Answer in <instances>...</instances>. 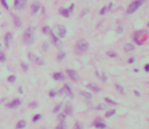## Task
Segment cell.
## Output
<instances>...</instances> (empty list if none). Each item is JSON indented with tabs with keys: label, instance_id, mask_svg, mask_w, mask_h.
I'll return each instance as SVG.
<instances>
[{
	"label": "cell",
	"instance_id": "1",
	"mask_svg": "<svg viewBox=\"0 0 149 129\" xmlns=\"http://www.w3.org/2000/svg\"><path fill=\"white\" fill-rule=\"evenodd\" d=\"M35 30V27H28L23 33V44L25 45H32L33 44V41H35V36H33Z\"/></svg>",
	"mask_w": 149,
	"mask_h": 129
},
{
	"label": "cell",
	"instance_id": "2",
	"mask_svg": "<svg viewBox=\"0 0 149 129\" xmlns=\"http://www.w3.org/2000/svg\"><path fill=\"white\" fill-rule=\"evenodd\" d=\"M89 48V44L87 41H85L83 40H78L77 42H76L75 45V51L77 55H82L84 54L85 51H86Z\"/></svg>",
	"mask_w": 149,
	"mask_h": 129
},
{
	"label": "cell",
	"instance_id": "3",
	"mask_svg": "<svg viewBox=\"0 0 149 129\" xmlns=\"http://www.w3.org/2000/svg\"><path fill=\"white\" fill-rule=\"evenodd\" d=\"M143 2H144V0H135V1H133L129 5V7H128L127 13L128 14H131V13H133V12H135L140 6L142 5Z\"/></svg>",
	"mask_w": 149,
	"mask_h": 129
},
{
	"label": "cell",
	"instance_id": "4",
	"mask_svg": "<svg viewBox=\"0 0 149 129\" xmlns=\"http://www.w3.org/2000/svg\"><path fill=\"white\" fill-rule=\"evenodd\" d=\"M21 104V100L19 98H15L13 99L12 101H10L8 104L6 105V107L8 109H15V108H17V107Z\"/></svg>",
	"mask_w": 149,
	"mask_h": 129
},
{
	"label": "cell",
	"instance_id": "5",
	"mask_svg": "<svg viewBox=\"0 0 149 129\" xmlns=\"http://www.w3.org/2000/svg\"><path fill=\"white\" fill-rule=\"evenodd\" d=\"M60 94H65V95H68V96H72V90L70 88L69 85L65 84L63 86V88L60 90V92H59Z\"/></svg>",
	"mask_w": 149,
	"mask_h": 129
},
{
	"label": "cell",
	"instance_id": "6",
	"mask_svg": "<svg viewBox=\"0 0 149 129\" xmlns=\"http://www.w3.org/2000/svg\"><path fill=\"white\" fill-rule=\"evenodd\" d=\"M11 40H12V33L11 32H7L5 34V36H4V42H5L6 49H9L10 48Z\"/></svg>",
	"mask_w": 149,
	"mask_h": 129
},
{
	"label": "cell",
	"instance_id": "7",
	"mask_svg": "<svg viewBox=\"0 0 149 129\" xmlns=\"http://www.w3.org/2000/svg\"><path fill=\"white\" fill-rule=\"evenodd\" d=\"M66 34H67L66 27L63 26V25H59V26H58V35H59V37L64 38L66 36Z\"/></svg>",
	"mask_w": 149,
	"mask_h": 129
},
{
	"label": "cell",
	"instance_id": "8",
	"mask_svg": "<svg viewBox=\"0 0 149 129\" xmlns=\"http://www.w3.org/2000/svg\"><path fill=\"white\" fill-rule=\"evenodd\" d=\"M31 8H32V13L33 14V15H36L38 12L40 11V9H41V4L39 3V2H33V4H32V6H31Z\"/></svg>",
	"mask_w": 149,
	"mask_h": 129
},
{
	"label": "cell",
	"instance_id": "9",
	"mask_svg": "<svg viewBox=\"0 0 149 129\" xmlns=\"http://www.w3.org/2000/svg\"><path fill=\"white\" fill-rule=\"evenodd\" d=\"M67 75L68 77L73 80V81H77L78 80V77H77V74H76V72L73 71V70H67Z\"/></svg>",
	"mask_w": 149,
	"mask_h": 129
},
{
	"label": "cell",
	"instance_id": "10",
	"mask_svg": "<svg viewBox=\"0 0 149 129\" xmlns=\"http://www.w3.org/2000/svg\"><path fill=\"white\" fill-rule=\"evenodd\" d=\"M49 34H50V36H51V40H52V42L55 45H58V42H59V38H58V36L55 34L52 30H50V32H49Z\"/></svg>",
	"mask_w": 149,
	"mask_h": 129
},
{
	"label": "cell",
	"instance_id": "11",
	"mask_svg": "<svg viewBox=\"0 0 149 129\" xmlns=\"http://www.w3.org/2000/svg\"><path fill=\"white\" fill-rule=\"evenodd\" d=\"M53 79L55 81H62L64 79V75L62 74V73H54Z\"/></svg>",
	"mask_w": 149,
	"mask_h": 129
},
{
	"label": "cell",
	"instance_id": "12",
	"mask_svg": "<svg viewBox=\"0 0 149 129\" xmlns=\"http://www.w3.org/2000/svg\"><path fill=\"white\" fill-rule=\"evenodd\" d=\"M86 87L88 88V89H91L92 91H94V92H96V93H99V92H100V88L99 87V86H96V85H93V84H88Z\"/></svg>",
	"mask_w": 149,
	"mask_h": 129
},
{
	"label": "cell",
	"instance_id": "13",
	"mask_svg": "<svg viewBox=\"0 0 149 129\" xmlns=\"http://www.w3.org/2000/svg\"><path fill=\"white\" fill-rule=\"evenodd\" d=\"M25 126H27V122L24 120H19L16 124V129H23L25 128Z\"/></svg>",
	"mask_w": 149,
	"mask_h": 129
},
{
	"label": "cell",
	"instance_id": "14",
	"mask_svg": "<svg viewBox=\"0 0 149 129\" xmlns=\"http://www.w3.org/2000/svg\"><path fill=\"white\" fill-rule=\"evenodd\" d=\"M124 50H125V51H132L135 50V45L132 44H126L124 45Z\"/></svg>",
	"mask_w": 149,
	"mask_h": 129
},
{
	"label": "cell",
	"instance_id": "15",
	"mask_svg": "<svg viewBox=\"0 0 149 129\" xmlns=\"http://www.w3.org/2000/svg\"><path fill=\"white\" fill-rule=\"evenodd\" d=\"M60 13L64 17H69L70 16V12L68 11L67 8H61V9H60Z\"/></svg>",
	"mask_w": 149,
	"mask_h": 129
},
{
	"label": "cell",
	"instance_id": "16",
	"mask_svg": "<svg viewBox=\"0 0 149 129\" xmlns=\"http://www.w3.org/2000/svg\"><path fill=\"white\" fill-rule=\"evenodd\" d=\"M94 126L97 128V129H105L106 126H105V124L103 123V122H99V121H96L94 123Z\"/></svg>",
	"mask_w": 149,
	"mask_h": 129
},
{
	"label": "cell",
	"instance_id": "17",
	"mask_svg": "<svg viewBox=\"0 0 149 129\" xmlns=\"http://www.w3.org/2000/svg\"><path fill=\"white\" fill-rule=\"evenodd\" d=\"M115 87H116V89L118 90V92H119V93H121L122 95H124V94H125V91H124V89H123V87H122L121 85H119V84H116V85H115Z\"/></svg>",
	"mask_w": 149,
	"mask_h": 129
},
{
	"label": "cell",
	"instance_id": "18",
	"mask_svg": "<svg viewBox=\"0 0 149 129\" xmlns=\"http://www.w3.org/2000/svg\"><path fill=\"white\" fill-rule=\"evenodd\" d=\"M27 2L28 0H19V6H18V9H23L27 5Z\"/></svg>",
	"mask_w": 149,
	"mask_h": 129
},
{
	"label": "cell",
	"instance_id": "19",
	"mask_svg": "<svg viewBox=\"0 0 149 129\" xmlns=\"http://www.w3.org/2000/svg\"><path fill=\"white\" fill-rule=\"evenodd\" d=\"M71 111H72V108H71V106L70 105H67L66 106V108H65V110H64V114H65L66 116L67 115H69V114H71Z\"/></svg>",
	"mask_w": 149,
	"mask_h": 129
},
{
	"label": "cell",
	"instance_id": "20",
	"mask_svg": "<svg viewBox=\"0 0 149 129\" xmlns=\"http://www.w3.org/2000/svg\"><path fill=\"white\" fill-rule=\"evenodd\" d=\"M56 129H66V123H65V121H60V123L57 125Z\"/></svg>",
	"mask_w": 149,
	"mask_h": 129
},
{
	"label": "cell",
	"instance_id": "21",
	"mask_svg": "<svg viewBox=\"0 0 149 129\" xmlns=\"http://www.w3.org/2000/svg\"><path fill=\"white\" fill-rule=\"evenodd\" d=\"M6 61V55L4 54V51L0 50V62L1 63H4Z\"/></svg>",
	"mask_w": 149,
	"mask_h": 129
},
{
	"label": "cell",
	"instance_id": "22",
	"mask_svg": "<svg viewBox=\"0 0 149 129\" xmlns=\"http://www.w3.org/2000/svg\"><path fill=\"white\" fill-rule=\"evenodd\" d=\"M12 16H13V22H14V25H15L16 27H19V26H20V20H19L15 15H12Z\"/></svg>",
	"mask_w": 149,
	"mask_h": 129
},
{
	"label": "cell",
	"instance_id": "23",
	"mask_svg": "<svg viewBox=\"0 0 149 129\" xmlns=\"http://www.w3.org/2000/svg\"><path fill=\"white\" fill-rule=\"evenodd\" d=\"M0 3H1V5L5 8L6 10L9 9V5H8V3H7V0H0Z\"/></svg>",
	"mask_w": 149,
	"mask_h": 129
},
{
	"label": "cell",
	"instance_id": "24",
	"mask_svg": "<svg viewBox=\"0 0 149 129\" xmlns=\"http://www.w3.org/2000/svg\"><path fill=\"white\" fill-rule=\"evenodd\" d=\"M35 61H36V63H37L38 64H39V66H44V64H45V62L43 61L41 58H39V57H36V58H35Z\"/></svg>",
	"mask_w": 149,
	"mask_h": 129
},
{
	"label": "cell",
	"instance_id": "25",
	"mask_svg": "<svg viewBox=\"0 0 149 129\" xmlns=\"http://www.w3.org/2000/svg\"><path fill=\"white\" fill-rule=\"evenodd\" d=\"M41 118H42V115H41V114H36V115L33 117V122H35V123L39 122Z\"/></svg>",
	"mask_w": 149,
	"mask_h": 129
},
{
	"label": "cell",
	"instance_id": "26",
	"mask_svg": "<svg viewBox=\"0 0 149 129\" xmlns=\"http://www.w3.org/2000/svg\"><path fill=\"white\" fill-rule=\"evenodd\" d=\"M65 57H66V54L65 53H60V54L57 55V60H58V61H63V60L65 59Z\"/></svg>",
	"mask_w": 149,
	"mask_h": 129
},
{
	"label": "cell",
	"instance_id": "27",
	"mask_svg": "<svg viewBox=\"0 0 149 129\" xmlns=\"http://www.w3.org/2000/svg\"><path fill=\"white\" fill-rule=\"evenodd\" d=\"M142 34V31H138V32H136L135 34H134V40H136V41H138V44H140L139 42V36Z\"/></svg>",
	"mask_w": 149,
	"mask_h": 129
},
{
	"label": "cell",
	"instance_id": "28",
	"mask_svg": "<svg viewBox=\"0 0 149 129\" xmlns=\"http://www.w3.org/2000/svg\"><path fill=\"white\" fill-rule=\"evenodd\" d=\"M81 95H82L84 98H86V99H91V98H92V95H91L90 93H88V92H82Z\"/></svg>",
	"mask_w": 149,
	"mask_h": 129
},
{
	"label": "cell",
	"instance_id": "29",
	"mask_svg": "<svg viewBox=\"0 0 149 129\" xmlns=\"http://www.w3.org/2000/svg\"><path fill=\"white\" fill-rule=\"evenodd\" d=\"M61 108H62V104H58V105L54 108L53 112H54V113H59V112H60V110H61Z\"/></svg>",
	"mask_w": 149,
	"mask_h": 129
},
{
	"label": "cell",
	"instance_id": "30",
	"mask_svg": "<svg viewBox=\"0 0 149 129\" xmlns=\"http://www.w3.org/2000/svg\"><path fill=\"white\" fill-rule=\"evenodd\" d=\"M7 80H8V82H9V83H14V82L16 81V77H15L14 75H11V76L8 77Z\"/></svg>",
	"mask_w": 149,
	"mask_h": 129
},
{
	"label": "cell",
	"instance_id": "31",
	"mask_svg": "<svg viewBox=\"0 0 149 129\" xmlns=\"http://www.w3.org/2000/svg\"><path fill=\"white\" fill-rule=\"evenodd\" d=\"M105 102H106V103H109V104H110V105H113V106L117 105V103L115 102V101H113L112 99H110V98H105Z\"/></svg>",
	"mask_w": 149,
	"mask_h": 129
},
{
	"label": "cell",
	"instance_id": "32",
	"mask_svg": "<svg viewBox=\"0 0 149 129\" xmlns=\"http://www.w3.org/2000/svg\"><path fill=\"white\" fill-rule=\"evenodd\" d=\"M115 113H116V110H113V111H110V112H108L105 114V117L106 118H110V117H112V116L115 115Z\"/></svg>",
	"mask_w": 149,
	"mask_h": 129
},
{
	"label": "cell",
	"instance_id": "33",
	"mask_svg": "<svg viewBox=\"0 0 149 129\" xmlns=\"http://www.w3.org/2000/svg\"><path fill=\"white\" fill-rule=\"evenodd\" d=\"M74 129H83V125H82V123H80V122H76L75 126H74Z\"/></svg>",
	"mask_w": 149,
	"mask_h": 129
},
{
	"label": "cell",
	"instance_id": "34",
	"mask_svg": "<svg viewBox=\"0 0 149 129\" xmlns=\"http://www.w3.org/2000/svg\"><path fill=\"white\" fill-rule=\"evenodd\" d=\"M50 30H51V29H50V27H49V26H47V25H46V26H44V27H43V32H44L45 34H49Z\"/></svg>",
	"mask_w": 149,
	"mask_h": 129
},
{
	"label": "cell",
	"instance_id": "35",
	"mask_svg": "<svg viewBox=\"0 0 149 129\" xmlns=\"http://www.w3.org/2000/svg\"><path fill=\"white\" fill-rule=\"evenodd\" d=\"M20 66H21V68L23 69V71H24V72H28V66L27 64L21 63V64H20Z\"/></svg>",
	"mask_w": 149,
	"mask_h": 129
},
{
	"label": "cell",
	"instance_id": "36",
	"mask_svg": "<svg viewBox=\"0 0 149 129\" xmlns=\"http://www.w3.org/2000/svg\"><path fill=\"white\" fill-rule=\"evenodd\" d=\"M56 95H57V92H56V91H54V90H51V91L49 92V96H50L51 98H54Z\"/></svg>",
	"mask_w": 149,
	"mask_h": 129
},
{
	"label": "cell",
	"instance_id": "37",
	"mask_svg": "<svg viewBox=\"0 0 149 129\" xmlns=\"http://www.w3.org/2000/svg\"><path fill=\"white\" fill-rule=\"evenodd\" d=\"M108 55L110 58H117V54L114 53V51H108Z\"/></svg>",
	"mask_w": 149,
	"mask_h": 129
},
{
	"label": "cell",
	"instance_id": "38",
	"mask_svg": "<svg viewBox=\"0 0 149 129\" xmlns=\"http://www.w3.org/2000/svg\"><path fill=\"white\" fill-rule=\"evenodd\" d=\"M109 9H108V7H103V8H101V9H100V11H99V14H101V15H103V14H105V12L106 11H108Z\"/></svg>",
	"mask_w": 149,
	"mask_h": 129
},
{
	"label": "cell",
	"instance_id": "39",
	"mask_svg": "<svg viewBox=\"0 0 149 129\" xmlns=\"http://www.w3.org/2000/svg\"><path fill=\"white\" fill-rule=\"evenodd\" d=\"M74 7H75V4H74V3H72L71 5H70V7H69V8H67V9H68V11H69L70 13H72V12H73V10H74Z\"/></svg>",
	"mask_w": 149,
	"mask_h": 129
},
{
	"label": "cell",
	"instance_id": "40",
	"mask_svg": "<svg viewBox=\"0 0 149 129\" xmlns=\"http://www.w3.org/2000/svg\"><path fill=\"white\" fill-rule=\"evenodd\" d=\"M29 108H36V107H38V102H32L31 104L28 105Z\"/></svg>",
	"mask_w": 149,
	"mask_h": 129
},
{
	"label": "cell",
	"instance_id": "41",
	"mask_svg": "<svg viewBox=\"0 0 149 129\" xmlns=\"http://www.w3.org/2000/svg\"><path fill=\"white\" fill-rule=\"evenodd\" d=\"M59 119H60V121H65V119H66V115L62 113L60 114V116H59Z\"/></svg>",
	"mask_w": 149,
	"mask_h": 129
},
{
	"label": "cell",
	"instance_id": "42",
	"mask_svg": "<svg viewBox=\"0 0 149 129\" xmlns=\"http://www.w3.org/2000/svg\"><path fill=\"white\" fill-rule=\"evenodd\" d=\"M106 108V107L105 106H104L103 104H99V106H97V109H99V110H105Z\"/></svg>",
	"mask_w": 149,
	"mask_h": 129
},
{
	"label": "cell",
	"instance_id": "43",
	"mask_svg": "<svg viewBox=\"0 0 149 129\" xmlns=\"http://www.w3.org/2000/svg\"><path fill=\"white\" fill-rule=\"evenodd\" d=\"M18 6H19V0H14V7L17 9Z\"/></svg>",
	"mask_w": 149,
	"mask_h": 129
},
{
	"label": "cell",
	"instance_id": "44",
	"mask_svg": "<svg viewBox=\"0 0 149 129\" xmlns=\"http://www.w3.org/2000/svg\"><path fill=\"white\" fill-rule=\"evenodd\" d=\"M88 12H89V10H88V9H85V10L82 12V13L80 14V17H83V16H84L85 14H86V13H88Z\"/></svg>",
	"mask_w": 149,
	"mask_h": 129
},
{
	"label": "cell",
	"instance_id": "45",
	"mask_svg": "<svg viewBox=\"0 0 149 129\" xmlns=\"http://www.w3.org/2000/svg\"><path fill=\"white\" fill-rule=\"evenodd\" d=\"M117 32H118V33H120V34L123 33V27H122V26L118 27V28H117Z\"/></svg>",
	"mask_w": 149,
	"mask_h": 129
},
{
	"label": "cell",
	"instance_id": "46",
	"mask_svg": "<svg viewBox=\"0 0 149 129\" xmlns=\"http://www.w3.org/2000/svg\"><path fill=\"white\" fill-rule=\"evenodd\" d=\"M28 58L31 61H35V55H33L32 54H28Z\"/></svg>",
	"mask_w": 149,
	"mask_h": 129
},
{
	"label": "cell",
	"instance_id": "47",
	"mask_svg": "<svg viewBox=\"0 0 149 129\" xmlns=\"http://www.w3.org/2000/svg\"><path fill=\"white\" fill-rule=\"evenodd\" d=\"M129 64H133L134 62H135V58H131V59H129Z\"/></svg>",
	"mask_w": 149,
	"mask_h": 129
},
{
	"label": "cell",
	"instance_id": "48",
	"mask_svg": "<svg viewBox=\"0 0 149 129\" xmlns=\"http://www.w3.org/2000/svg\"><path fill=\"white\" fill-rule=\"evenodd\" d=\"M101 79H103L105 82H106V76H105V74H104V73H103V76H101Z\"/></svg>",
	"mask_w": 149,
	"mask_h": 129
},
{
	"label": "cell",
	"instance_id": "49",
	"mask_svg": "<svg viewBox=\"0 0 149 129\" xmlns=\"http://www.w3.org/2000/svg\"><path fill=\"white\" fill-rule=\"evenodd\" d=\"M43 48H44V50L46 51L47 50H48V45H47V44H44V45H43Z\"/></svg>",
	"mask_w": 149,
	"mask_h": 129
},
{
	"label": "cell",
	"instance_id": "50",
	"mask_svg": "<svg viewBox=\"0 0 149 129\" xmlns=\"http://www.w3.org/2000/svg\"><path fill=\"white\" fill-rule=\"evenodd\" d=\"M145 71H146V72H149V64H146V66H145Z\"/></svg>",
	"mask_w": 149,
	"mask_h": 129
},
{
	"label": "cell",
	"instance_id": "51",
	"mask_svg": "<svg viewBox=\"0 0 149 129\" xmlns=\"http://www.w3.org/2000/svg\"><path fill=\"white\" fill-rule=\"evenodd\" d=\"M134 93H135V95H136V96H138V97H140V95H141V94H140L138 91H134Z\"/></svg>",
	"mask_w": 149,
	"mask_h": 129
},
{
	"label": "cell",
	"instance_id": "52",
	"mask_svg": "<svg viewBox=\"0 0 149 129\" xmlns=\"http://www.w3.org/2000/svg\"><path fill=\"white\" fill-rule=\"evenodd\" d=\"M18 91H19V93H21V94L23 93V90H22V88H21V87H19V88H18Z\"/></svg>",
	"mask_w": 149,
	"mask_h": 129
},
{
	"label": "cell",
	"instance_id": "53",
	"mask_svg": "<svg viewBox=\"0 0 149 129\" xmlns=\"http://www.w3.org/2000/svg\"><path fill=\"white\" fill-rule=\"evenodd\" d=\"M0 48H1V44H0Z\"/></svg>",
	"mask_w": 149,
	"mask_h": 129
},
{
	"label": "cell",
	"instance_id": "54",
	"mask_svg": "<svg viewBox=\"0 0 149 129\" xmlns=\"http://www.w3.org/2000/svg\"><path fill=\"white\" fill-rule=\"evenodd\" d=\"M147 25H148V26H149V22H148V24H147Z\"/></svg>",
	"mask_w": 149,
	"mask_h": 129
}]
</instances>
